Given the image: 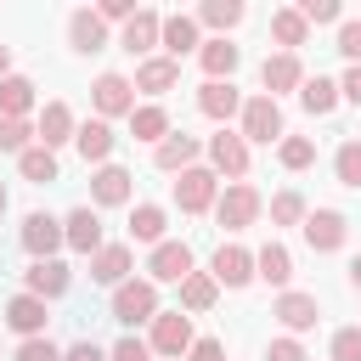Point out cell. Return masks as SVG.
Wrapping results in <instances>:
<instances>
[{"mask_svg":"<svg viewBox=\"0 0 361 361\" xmlns=\"http://www.w3.org/2000/svg\"><path fill=\"white\" fill-rule=\"evenodd\" d=\"M259 209H265V197H259L248 180H231V186L214 197V220H220L226 231H248V226L259 220Z\"/></svg>","mask_w":361,"mask_h":361,"instance_id":"6da1fadb","label":"cell"},{"mask_svg":"<svg viewBox=\"0 0 361 361\" xmlns=\"http://www.w3.org/2000/svg\"><path fill=\"white\" fill-rule=\"evenodd\" d=\"M237 118H243V130H237L243 141H265V147H271V141L288 135V130H282V107H276L265 90H259V96H243V113H237Z\"/></svg>","mask_w":361,"mask_h":361,"instance_id":"7a4b0ae2","label":"cell"},{"mask_svg":"<svg viewBox=\"0 0 361 361\" xmlns=\"http://www.w3.org/2000/svg\"><path fill=\"white\" fill-rule=\"evenodd\" d=\"M147 350L164 355V361H180V355L192 350V316H186V310H158V316H152Z\"/></svg>","mask_w":361,"mask_h":361,"instance_id":"3957f363","label":"cell"},{"mask_svg":"<svg viewBox=\"0 0 361 361\" xmlns=\"http://www.w3.org/2000/svg\"><path fill=\"white\" fill-rule=\"evenodd\" d=\"M214 197H220V175H214V169H203V164L180 169V180H175L180 214H203V209H214Z\"/></svg>","mask_w":361,"mask_h":361,"instance_id":"277c9868","label":"cell"},{"mask_svg":"<svg viewBox=\"0 0 361 361\" xmlns=\"http://www.w3.org/2000/svg\"><path fill=\"white\" fill-rule=\"evenodd\" d=\"M299 231H305L310 254H338L344 237H350V220H344L338 209H310V214L299 220Z\"/></svg>","mask_w":361,"mask_h":361,"instance_id":"5b68a950","label":"cell"},{"mask_svg":"<svg viewBox=\"0 0 361 361\" xmlns=\"http://www.w3.org/2000/svg\"><path fill=\"white\" fill-rule=\"evenodd\" d=\"M158 316V288L141 276V282H118L113 288V322L135 327V322H152Z\"/></svg>","mask_w":361,"mask_h":361,"instance_id":"8992f818","label":"cell"},{"mask_svg":"<svg viewBox=\"0 0 361 361\" xmlns=\"http://www.w3.org/2000/svg\"><path fill=\"white\" fill-rule=\"evenodd\" d=\"M209 276H214V288H248L254 282V254L243 243H220L214 259H209Z\"/></svg>","mask_w":361,"mask_h":361,"instance_id":"52a82bcc","label":"cell"},{"mask_svg":"<svg viewBox=\"0 0 361 361\" xmlns=\"http://www.w3.org/2000/svg\"><path fill=\"white\" fill-rule=\"evenodd\" d=\"M147 271H152V276H147L152 288H158V282H175V288H180V282L192 276V248H186V243H169V237H164V243H158V248L147 254Z\"/></svg>","mask_w":361,"mask_h":361,"instance_id":"ba28073f","label":"cell"},{"mask_svg":"<svg viewBox=\"0 0 361 361\" xmlns=\"http://www.w3.org/2000/svg\"><path fill=\"white\" fill-rule=\"evenodd\" d=\"M209 169H214V175H231V180H243V175H248V141H243L237 130H220V135H209Z\"/></svg>","mask_w":361,"mask_h":361,"instance_id":"9c48e42d","label":"cell"},{"mask_svg":"<svg viewBox=\"0 0 361 361\" xmlns=\"http://www.w3.org/2000/svg\"><path fill=\"white\" fill-rule=\"evenodd\" d=\"M130 265H135V248H130V243H102V248L90 254V282L118 288V282H130Z\"/></svg>","mask_w":361,"mask_h":361,"instance_id":"30bf717a","label":"cell"},{"mask_svg":"<svg viewBox=\"0 0 361 361\" xmlns=\"http://www.w3.org/2000/svg\"><path fill=\"white\" fill-rule=\"evenodd\" d=\"M271 316H276L288 333H310V327L322 322V305H316V293H299V288H288V293H276Z\"/></svg>","mask_w":361,"mask_h":361,"instance_id":"8fae6325","label":"cell"},{"mask_svg":"<svg viewBox=\"0 0 361 361\" xmlns=\"http://www.w3.org/2000/svg\"><path fill=\"white\" fill-rule=\"evenodd\" d=\"M90 102H96V113H102V118L135 113V85H130L124 73H102V79L90 85Z\"/></svg>","mask_w":361,"mask_h":361,"instance_id":"7c38bea8","label":"cell"},{"mask_svg":"<svg viewBox=\"0 0 361 361\" xmlns=\"http://www.w3.org/2000/svg\"><path fill=\"white\" fill-rule=\"evenodd\" d=\"M130 180H135V175H130L124 164H102V169L90 175V203H96V209H118V203H130V192H135Z\"/></svg>","mask_w":361,"mask_h":361,"instance_id":"4fadbf2b","label":"cell"},{"mask_svg":"<svg viewBox=\"0 0 361 361\" xmlns=\"http://www.w3.org/2000/svg\"><path fill=\"white\" fill-rule=\"evenodd\" d=\"M23 248H28L34 259H56V248H62V220L45 214V209H34V214L23 220Z\"/></svg>","mask_w":361,"mask_h":361,"instance_id":"5bb4252c","label":"cell"},{"mask_svg":"<svg viewBox=\"0 0 361 361\" xmlns=\"http://www.w3.org/2000/svg\"><path fill=\"white\" fill-rule=\"evenodd\" d=\"M68 282H73V276H68V265H62V259H34V265L23 271V293H34V299H45V305H51V299H62V293H68Z\"/></svg>","mask_w":361,"mask_h":361,"instance_id":"9a60e30c","label":"cell"},{"mask_svg":"<svg viewBox=\"0 0 361 361\" xmlns=\"http://www.w3.org/2000/svg\"><path fill=\"white\" fill-rule=\"evenodd\" d=\"M259 85H265V96L276 102L282 90H299L305 85V68H299V56L293 51H276V56H265L259 62Z\"/></svg>","mask_w":361,"mask_h":361,"instance_id":"2e32d148","label":"cell"},{"mask_svg":"<svg viewBox=\"0 0 361 361\" xmlns=\"http://www.w3.org/2000/svg\"><path fill=\"white\" fill-rule=\"evenodd\" d=\"M73 130H79V124H73V107H68V102H45V107H39V124H34V141H39L45 152H56L62 141H73Z\"/></svg>","mask_w":361,"mask_h":361,"instance_id":"e0dca14e","label":"cell"},{"mask_svg":"<svg viewBox=\"0 0 361 361\" xmlns=\"http://www.w3.org/2000/svg\"><path fill=\"white\" fill-rule=\"evenodd\" d=\"M197 152H203V141H197V135L169 130V135L152 147V164H158V169H169V175H180V169H192V164H197Z\"/></svg>","mask_w":361,"mask_h":361,"instance_id":"ac0fdd59","label":"cell"},{"mask_svg":"<svg viewBox=\"0 0 361 361\" xmlns=\"http://www.w3.org/2000/svg\"><path fill=\"white\" fill-rule=\"evenodd\" d=\"M45 322H51L45 299H34V293H11L6 299V327H17L23 338H45Z\"/></svg>","mask_w":361,"mask_h":361,"instance_id":"d6986e66","label":"cell"},{"mask_svg":"<svg viewBox=\"0 0 361 361\" xmlns=\"http://www.w3.org/2000/svg\"><path fill=\"white\" fill-rule=\"evenodd\" d=\"M197 113L226 124L231 113H243V90H237L231 79H203V90H197Z\"/></svg>","mask_w":361,"mask_h":361,"instance_id":"ffe728a7","label":"cell"},{"mask_svg":"<svg viewBox=\"0 0 361 361\" xmlns=\"http://www.w3.org/2000/svg\"><path fill=\"white\" fill-rule=\"evenodd\" d=\"M113 141H118V135H113V124H107V118H85V124L73 130V147H79V158H85V164H96V169L113 158Z\"/></svg>","mask_w":361,"mask_h":361,"instance_id":"44dd1931","label":"cell"},{"mask_svg":"<svg viewBox=\"0 0 361 361\" xmlns=\"http://www.w3.org/2000/svg\"><path fill=\"white\" fill-rule=\"evenodd\" d=\"M68 45H73L79 56H96V51H107L113 39H107V23H102L96 11H73V17H68Z\"/></svg>","mask_w":361,"mask_h":361,"instance_id":"7402d4cb","label":"cell"},{"mask_svg":"<svg viewBox=\"0 0 361 361\" xmlns=\"http://www.w3.org/2000/svg\"><path fill=\"white\" fill-rule=\"evenodd\" d=\"M158 28H164V11H152V6H141L130 23H124V34H118V45L130 51V56H147L152 45H158Z\"/></svg>","mask_w":361,"mask_h":361,"instance_id":"603a6c76","label":"cell"},{"mask_svg":"<svg viewBox=\"0 0 361 361\" xmlns=\"http://www.w3.org/2000/svg\"><path fill=\"white\" fill-rule=\"evenodd\" d=\"M158 45L169 51V62H180L186 51H197V45H203V39H197V17L169 11V17H164V28H158Z\"/></svg>","mask_w":361,"mask_h":361,"instance_id":"cb8c5ba5","label":"cell"},{"mask_svg":"<svg viewBox=\"0 0 361 361\" xmlns=\"http://www.w3.org/2000/svg\"><path fill=\"white\" fill-rule=\"evenodd\" d=\"M62 243L73 248V254H96L102 248V220H96V209L85 203V209H73L68 220H62Z\"/></svg>","mask_w":361,"mask_h":361,"instance_id":"d4e9b609","label":"cell"},{"mask_svg":"<svg viewBox=\"0 0 361 361\" xmlns=\"http://www.w3.org/2000/svg\"><path fill=\"white\" fill-rule=\"evenodd\" d=\"M135 90H147V96H164V90H175L180 85V62H169V56H147L141 68H135V79H130Z\"/></svg>","mask_w":361,"mask_h":361,"instance_id":"484cf974","label":"cell"},{"mask_svg":"<svg viewBox=\"0 0 361 361\" xmlns=\"http://www.w3.org/2000/svg\"><path fill=\"white\" fill-rule=\"evenodd\" d=\"M254 276L259 282H271V288H282L288 293V282H293V254L282 248V243H265L259 254H254Z\"/></svg>","mask_w":361,"mask_h":361,"instance_id":"4316f807","label":"cell"},{"mask_svg":"<svg viewBox=\"0 0 361 361\" xmlns=\"http://www.w3.org/2000/svg\"><path fill=\"white\" fill-rule=\"evenodd\" d=\"M197 62H203L209 79H231L237 62H243V51H237L231 39H203V45H197Z\"/></svg>","mask_w":361,"mask_h":361,"instance_id":"83f0119b","label":"cell"},{"mask_svg":"<svg viewBox=\"0 0 361 361\" xmlns=\"http://www.w3.org/2000/svg\"><path fill=\"white\" fill-rule=\"evenodd\" d=\"M248 11H243V0H203L197 6V28H214V39H226V28H237Z\"/></svg>","mask_w":361,"mask_h":361,"instance_id":"f1b7e54d","label":"cell"},{"mask_svg":"<svg viewBox=\"0 0 361 361\" xmlns=\"http://www.w3.org/2000/svg\"><path fill=\"white\" fill-rule=\"evenodd\" d=\"M164 226H169V214L158 209V203H135L130 209V243H164Z\"/></svg>","mask_w":361,"mask_h":361,"instance_id":"f546056e","label":"cell"},{"mask_svg":"<svg viewBox=\"0 0 361 361\" xmlns=\"http://www.w3.org/2000/svg\"><path fill=\"white\" fill-rule=\"evenodd\" d=\"M271 34H276L282 51H299V45L310 39V23H305L293 6H276V11H271Z\"/></svg>","mask_w":361,"mask_h":361,"instance_id":"4dcf8cb0","label":"cell"},{"mask_svg":"<svg viewBox=\"0 0 361 361\" xmlns=\"http://www.w3.org/2000/svg\"><path fill=\"white\" fill-rule=\"evenodd\" d=\"M130 135H135V141H152V147H158V141L169 135V113H164L158 102L135 107V113H130Z\"/></svg>","mask_w":361,"mask_h":361,"instance_id":"1f68e13d","label":"cell"},{"mask_svg":"<svg viewBox=\"0 0 361 361\" xmlns=\"http://www.w3.org/2000/svg\"><path fill=\"white\" fill-rule=\"evenodd\" d=\"M214 299H220V288H214V276H209V271H192V276L180 282V310L203 316V310H209Z\"/></svg>","mask_w":361,"mask_h":361,"instance_id":"d6a6232c","label":"cell"},{"mask_svg":"<svg viewBox=\"0 0 361 361\" xmlns=\"http://www.w3.org/2000/svg\"><path fill=\"white\" fill-rule=\"evenodd\" d=\"M28 107H34V79H23V73L0 79V118H23Z\"/></svg>","mask_w":361,"mask_h":361,"instance_id":"836d02e7","label":"cell"},{"mask_svg":"<svg viewBox=\"0 0 361 361\" xmlns=\"http://www.w3.org/2000/svg\"><path fill=\"white\" fill-rule=\"evenodd\" d=\"M299 102H305V113H316V118H327V113L338 107V85L316 73V79H305V85H299Z\"/></svg>","mask_w":361,"mask_h":361,"instance_id":"e575fe53","label":"cell"},{"mask_svg":"<svg viewBox=\"0 0 361 361\" xmlns=\"http://www.w3.org/2000/svg\"><path fill=\"white\" fill-rule=\"evenodd\" d=\"M17 169H23V180H34V186H51V180H56V152H45V147L34 141L28 152H17Z\"/></svg>","mask_w":361,"mask_h":361,"instance_id":"d590c367","label":"cell"},{"mask_svg":"<svg viewBox=\"0 0 361 361\" xmlns=\"http://www.w3.org/2000/svg\"><path fill=\"white\" fill-rule=\"evenodd\" d=\"M276 164L282 169H310L316 164V141L310 135H282L276 141Z\"/></svg>","mask_w":361,"mask_h":361,"instance_id":"8d00e7d4","label":"cell"},{"mask_svg":"<svg viewBox=\"0 0 361 361\" xmlns=\"http://www.w3.org/2000/svg\"><path fill=\"white\" fill-rule=\"evenodd\" d=\"M305 214H310V209H305V197H299V192H293V186H288V192H276V197H271V226H299V220H305Z\"/></svg>","mask_w":361,"mask_h":361,"instance_id":"74e56055","label":"cell"},{"mask_svg":"<svg viewBox=\"0 0 361 361\" xmlns=\"http://www.w3.org/2000/svg\"><path fill=\"white\" fill-rule=\"evenodd\" d=\"M333 175H338V186H361V141H344L333 152Z\"/></svg>","mask_w":361,"mask_h":361,"instance_id":"f35d334b","label":"cell"},{"mask_svg":"<svg viewBox=\"0 0 361 361\" xmlns=\"http://www.w3.org/2000/svg\"><path fill=\"white\" fill-rule=\"evenodd\" d=\"M28 147H34L28 118H0V152H28Z\"/></svg>","mask_w":361,"mask_h":361,"instance_id":"ab89813d","label":"cell"},{"mask_svg":"<svg viewBox=\"0 0 361 361\" xmlns=\"http://www.w3.org/2000/svg\"><path fill=\"white\" fill-rule=\"evenodd\" d=\"M293 11H299L305 23H338V17H344V6H338V0H299Z\"/></svg>","mask_w":361,"mask_h":361,"instance_id":"60d3db41","label":"cell"},{"mask_svg":"<svg viewBox=\"0 0 361 361\" xmlns=\"http://www.w3.org/2000/svg\"><path fill=\"white\" fill-rule=\"evenodd\" d=\"M333 361H361V327H338L333 333Z\"/></svg>","mask_w":361,"mask_h":361,"instance_id":"b9f144b4","label":"cell"},{"mask_svg":"<svg viewBox=\"0 0 361 361\" xmlns=\"http://www.w3.org/2000/svg\"><path fill=\"white\" fill-rule=\"evenodd\" d=\"M11 361H62V350H56V344H51V338H23V344H17V355H11Z\"/></svg>","mask_w":361,"mask_h":361,"instance_id":"7bdbcfd3","label":"cell"},{"mask_svg":"<svg viewBox=\"0 0 361 361\" xmlns=\"http://www.w3.org/2000/svg\"><path fill=\"white\" fill-rule=\"evenodd\" d=\"M135 11H141L135 0H102V6H96V17H102V23H130Z\"/></svg>","mask_w":361,"mask_h":361,"instance_id":"ee69618b","label":"cell"},{"mask_svg":"<svg viewBox=\"0 0 361 361\" xmlns=\"http://www.w3.org/2000/svg\"><path fill=\"white\" fill-rule=\"evenodd\" d=\"M338 51L361 68V23H338Z\"/></svg>","mask_w":361,"mask_h":361,"instance_id":"f6af8a7d","label":"cell"},{"mask_svg":"<svg viewBox=\"0 0 361 361\" xmlns=\"http://www.w3.org/2000/svg\"><path fill=\"white\" fill-rule=\"evenodd\" d=\"M107 361H152V350H147L141 338H118V344L107 350Z\"/></svg>","mask_w":361,"mask_h":361,"instance_id":"bcb514c9","label":"cell"},{"mask_svg":"<svg viewBox=\"0 0 361 361\" xmlns=\"http://www.w3.org/2000/svg\"><path fill=\"white\" fill-rule=\"evenodd\" d=\"M265 361H305V344H299V338H271Z\"/></svg>","mask_w":361,"mask_h":361,"instance_id":"7dc6e473","label":"cell"},{"mask_svg":"<svg viewBox=\"0 0 361 361\" xmlns=\"http://www.w3.org/2000/svg\"><path fill=\"white\" fill-rule=\"evenodd\" d=\"M186 361H226V344H220V338H192Z\"/></svg>","mask_w":361,"mask_h":361,"instance_id":"c3c4849f","label":"cell"},{"mask_svg":"<svg viewBox=\"0 0 361 361\" xmlns=\"http://www.w3.org/2000/svg\"><path fill=\"white\" fill-rule=\"evenodd\" d=\"M62 361H107V350H102V344H90V338H79V344H68V350H62Z\"/></svg>","mask_w":361,"mask_h":361,"instance_id":"681fc988","label":"cell"},{"mask_svg":"<svg viewBox=\"0 0 361 361\" xmlns=\"http://www.w3.org/2000/svg\"><path fill=\"white\" fill-rule=\"evenodd\" d=\"M338 96L361 107V68H350V73H344V85H338Z\"/></svg>","mask_w":361,"mask_h":361,"instance_id":"f907efd6","label":"cell"},{"mask_svg":"<svg viewBox=\"0 0 361 361\" xmlns=\"http://www.w3.org/2000/svg\"><path fill=\"white\" fill-rule=\"evenodd\" d=\"M0 79H11V45H0Z\"/></svg>","mask_w":361,"mask_h":361,"instance_id":"816d5d0a","label":"cell"},{"mask_svg":"<svg viewBox=\"0 0 361 361\" xmlns=\"http://www.w3.org/2000/svg\"><path fill=\"white\" fill-rule=\"evenodd\" d=\"M350 282H355V288H361V254H355V259H350Z\"/></svg>","mask_w":361,"mask_h":361,"instance_id":"f5cc1de1","label":"cell"},{"mask_svg":"<svg viewBox=\"0 0 361 361\" xmlns=\"http://www.w3.org/2000/svg\"><path fill=\"white\" fill-rule=\"evenodd\" d=\"M6 203H11V192H6V180H0V214H6Z\"/></svg>","mask_w":361,"mask_h":361,"instance_id":"db71d44e","label":"cell"}]
</instances>
